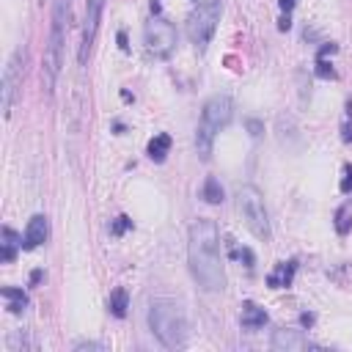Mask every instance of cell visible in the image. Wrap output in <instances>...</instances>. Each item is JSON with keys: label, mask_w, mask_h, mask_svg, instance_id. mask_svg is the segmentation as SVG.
<instances>
[{"label": "cell", "mask_w": 352, "mask_h": 352, "mask_svg": "<svg viewBox=\"0 0 352 352\" xmlns=\"http://www.w3.org/2000/svg\"><path fill=\"white\" fill-rule=\"evenodd\" d=\"M187 261L195 283L204 292H223L226 272L220 261V231L214 220L209 217L192 220L187 231Z\"/></svg>", "instance_id": "obj_1"}, {"label": "cell", "mask_w": 352, "mask_h": 352, "mask_svg": "<svg viewBox=\"0 0 352 352\" xmlns=\"http://www.w3.org/2000/svg\"><path fill=\"white\" fill-rule=\"evenodd\" d=\"M69 6H72V0H55V6H52L50 38H47L44 58H41V85H44L47 96L55 91V82H58L60 66H63V44H66V30H69Z\"/></svg>", "instance_id": "obj_2"}, {"label": "cell", "mask_w": 352, "mask_h": 352, "mask_svg": "<svg viewBox=\"0 0 352 352\" xmlns=\"http://www.w3.org/2000/svg\"><path fill=\"white\" fill-rule=\"evenodd\" d=\"M148 330L165 349H182L190 336L184 308L173 300H154L148 305Z\"/></svg>", "instance_id": "obj_3"}, {"label": "cell", "mask_w": 352, "mask_h": 352, "mask_svg": "<svg viewBox=\"0 0 352 352\" xmlns=\"http://www.w3.org/2000/svg\"><path fill=\"white\" fill-rule=\"evenodd\" d=\"M234 116V104L226 94H214L206 99L204 110H201V121H198V129H195V151L201 160H209L212 157V146H214V138L220 129L228 126Z\"/></svg>", "instance_id": "obj_4"}, {"label": "cell", "mask_w": 352, "mask_h": 352, "mask_svg": "<svg viewBox=\"0 0 352 352\" xmlns=\"http://www.w3.org/2000/svg\"><path fill=\"white\" fill-rule=\"evenodd\" d=\"M236 206H239V214L245 220V226L250 228V234L256 239H270L272 236V228H270V212H267V204H264V195L258 187L253 184H242L236 187Z\"/></svg>", "instance_id": "obj_5"}, {"label": "cell", "mask_w": 352, "mask_h": 352, "mask_svg": "<svg viewBox=\"0 0 352 352\" xmlns=\"http://www.w3.org/2000/svg\"><path fill=\"white\" fill-rule=\"evenodd\" d=\"M220 0H206V3H195V8L187 16V36L195 47H206L209 38L214 36V28L220 22Z\"/></svg>", "instance_id": "obj_6"}, {"label": "cell", "mask_w": 352, "mask_h": 352, "mask_svg": "<svg viewBox=\"0 0 352 352\" xmlns=\"http://www.w3.org/2000/svg\"><path fill=\"white\" fill-rule=\"evenodd\" d=\"M143 41H146V50H148L151 58L165 60V58H170L173 50H176V28H173L165 16L154 14V16L146 22V28H143Z\"/></svg>", "instance_id": "obj_7"}, {"label": "cell", "mask_w": 352, "mask_h": 352, "mask_svg": "<svg viewBox=\"0 0 352 352\" xmlns=\"http://www.w3.org/2000/svg\"><path fill=\"white\" fill-rule=\"evenodd\" d=\"M25 58H28V47H25V44H19V47H16L14 52H11V58H8L6 69H3V82H0V99H3V113H6V116L11 113V107H14V99H16L19 88H22V74H25Z\"/></svg>", "instance_id": "obj_8"}, {"label": "cell", "mask_w": 352, "mask_h": 352, "mask_svg": "<svg viewBox=\"0 0 352 352\" xmlns=\"http://www.w3.org/2000/svg\"><path fill=\"white\" fill-rule=\"evenodd\" d=\"M102 8H104V0H85V22H82V38H80V52H77V60L82 66H85V60L94 50L99 22H102Z\"/></svg>", "instance_id": "obj_9"}, {"label": "cell", "mask_w": 352, "mask_h": 352, "mask_svg": "<svg viewBox=\"0 0 352 352\" xmlns=\"http://www.w3.org/2000/svg\"><path fill=\"white\" fill-rule=\"evenodd\" d=\"M270 346L278 352H302V349H319V344H314L311 338H305L300 330H289V327H278L272 330Z\"/></svg>", "instance_id": "obj_10"}, {"label": "cell", "mask_w": 352, "mask_h": 352, "mask_svg": "<svg viewBox=\"0 0 352 352\" xmlns=\"http://www.w3.org/2000/svg\"><path fill=\"white\" fill-rule=\"evenodd\" d=\"M47 236H50V223H47V217H44V214H33V217L28 220V226H25L22 248H25V250H33V248L44 245Z\"/></svg>", "instance_id": "obj_11"}, {"label": "cell", "mask_w": 352, "mask_h": 352, "mask_svg": "<svg viewBox=\"0 0 352 352\" xmlns=\"http://www.w3.org/2000/svg\"><path fill=\"white\" fill-rule=\"evenodd\" d=\"M294 272H297V261H278L272 267V272L267 275L270 289H286V286H292Z\"/></svg>", "instance_id": "obj_12"}, {"label": "cell", "mask_w": 352, "mask_h": 352, "mask_svg": "<svg viewBox=\"0 0 352 352\" xmlns=\"http://www.w3.org/2000/svg\"><path fill=\"white\" fill-rule=\"evenodd\" d=\"M239 324L245 330H258V327L267 324V311L261 305H256V302H242V308H239Z\"/></svg>", "instance_id": "obj_13"}, {"label": "cell", "mask_w": 352, "mask_h": 352, "mask_svg": "<svg viewBox=\"0 0 352 352\" xmlns=\"http://www.w3.org/2000/svg\"><path fill=\"white\" fill-rule=\"evenodd\" d=\"M148 157L154 160V162H162L165 160V154L170 151V135H165V132H157L151 140H148Z\"/></svg>", "instance_id": "obj_14"}, {"label": "cell", "mask_w": 352, "mask_h": 352, "mask_svg": "<svg viewBox=\"0 0 352 352\" xmlns=\"http://www.w3.org/2000/svg\"><path fill=\"white\" fill-rule=\"evenodd\" d=\"M16 248H22V236L14 228H3V261H14L16 258Z\"/></svg>", "instance_id": "obj_15"}, {"label": "cell", "mask_w": 352, "mask_h": 352, "mask_svg": "<svg viewBox=\"0 0 352 352\" xmlns=\"http://www.w3.org/2000/svg\"><path fill=\"white\" fill-rule=\"evenodd\" d=\"M3 300L8 302V311L11 314H22L28 308V294L22 289H14V286H6L3 289Z\"/></svg>", "instance_id": "obj_16"}, {"label": "cell", "mask_w": 352, "mask_h": 352, "mask_svg": "<svg viewBox=\"0 0 352 352\" xmlns=\"http://www.w3.org/2000/svg\"><path fill=\"white\" fill-rule=\"evenodd\" d=\"M201 195H204L206 204H220V201H223V187H220V182H217L214 176H206Z\"/></svg>", "instance_id": "obj_17"}, {"label": "cell", "mask_w": 352, "mask_h": 352, "mask_svg": "<svg viewBox=\"0 0 352 352\" xmlns=\"http://www.w3.org/2000/svg\"><path fill=\"white\" fill-rule=\"evenodd\" d=\"M126 302H129V297H126V292L124 289H116L113 294H110V300H107V308H110V314L113 316H124L126 314Z\"/></svg>", "instance_id": "obj_18"}, {"label": "cell", "mask_w": 352, "mask_h": 352, "mask_svg": "<svg viewBox=\"0 0 352 352\" xmlns=\"http://www.w3.org/2000/svg\"><path fill=\"white\" fill-rule=\"evenodd\" d=\"M349 228H352V206L344 204V206L336 212V231H338V234H346Z\"/></svg>", "instance_id": "obj_19"}, {"label": "cell", "mask_w": 352, "mask_h": 352, "mask_svg": "<svg viewBox=\"0 0 352 352\" xmlns=\"http://www.w3.org/2000/svg\"><path fill=\"white\" fill-rule=\"evenodd\" d=\"M8 349L11 352H22V349H33V341L22 333V330H16V333H11L8 336Z\"/></svg>", "instance_id": "obj_20"}, {"label": "cell", "mask_w": 352, "mask_h": 352, "mask_svg": "<svg viewBox=\"0 0 352 352\" xmlns=\"http://www.w3.org/2000/svg\"><path fill=\"white\" fill-rule=\"evenodd\" d=\"M231 256H234L236 261H245V267H253V264H256V256H253L248 248H234Z\"/></svg>", "instance_id": "obj_21"}, {"label": "cell", "mask_w": 352, "mask_h": 352, "mask_svg": "<svg viewBox=\"0 0 352 352\" xmlns=\"http://www.w3.org/2000/svg\"><path fill=\"white\" fill-rule=\"evenodd\" d=\"M344 143H352V99H346V121H344Z\"/></svg>", "instance_id": "obj_22"}, {"label": "cell", "mask_w": 352, "mask_h": 352, "mask_svg": "<svg viewBox=\"0 0 352 352\" xmlns=\"http://www.w3.org/2000/svg\"><path fill=\"white\" fill-rule=\"evenodd\" d=\"M341 192L349 195L352 192V165H344V179H341Z\"/></svg>", "instance_id": "obj_23"}, {"label": "cell", "mask_w": 352, "mask_h": 352, "mask_svg": "<svg viewBox=\"0 0 352 352\" xmlns=\"http://www.w3.org/2000/svg\"><path fill=\"white\" fill-rule=\"evenodd\" d=\"M124 228H129V217H116V223H113V234H124Z\"/></svg>", "instance_id": "obj_24"}, {"label": "cell", "mask_w": 352, "mask_h": 352, "mask_svg": "<svg viewBox=\"0 0 352 352\" xmlns=\"http://www.w3.org/2000/svg\"><path fill=\"white\" fill-rule=\"evenodd\" d=\"M74 349L77 352H82V349H104V344H99V341H80V344H74Z\"/></svg>", "instance_id": "obj_25"}, {"label": "cell", "mask_w": 352, "mask_h": 352, "mask_svg": "<svg viewBox=\"0 0 352 352\" xmlns=\"http://www.w3.org/2000/svg\"><path fill=\"white\" fill-rule=\"evenodd\" d=\"M248 126H250V135H261V124L258 121H248Z\"/></svg>", "instance_id": "obj_26"}, {"label": "cell", "mask_w": 352, "mask_h": 352, "mask_svg": "<svg viewBox=\"0 0 352 352\" xmlns=\"http://www.w3.org/2000/svg\"><path fill=\"white\" fill-rule=\"evenodd\" d=\"M292 6H294V0H280V8L283 11H292Z\"/></svg>", "instance_id": "obj_27"}]
</instances>
